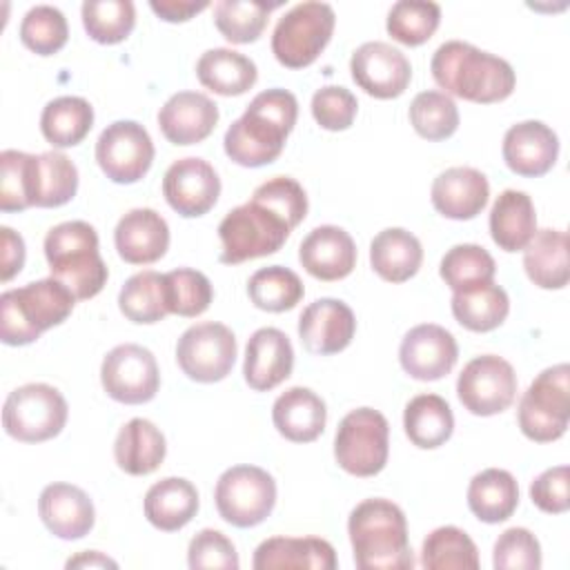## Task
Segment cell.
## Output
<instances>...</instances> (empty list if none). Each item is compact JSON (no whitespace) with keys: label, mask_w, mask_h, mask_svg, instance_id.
Masks as SVG:
<instances>
[{"label":"cell","mask_w":570,"mask_h":570,"mask_svg":"<svg viewBox=\"0 0 570 570\" xmlns=\"http://www.w3.org/2000/svg\"><path fill=\"white\" fill-rule=\"evenodd\" d=\"M78 191V169L62 151L38 154L36 207L67 205Z\"/></svg>","instance_id":"47"},{"label":"cell","mask_w":570,"mask_h":570,"mask_svg":"<svg viewBox=\"0 0 570 570\" xmlns=\"http://www.w3.org/2000/svg\"><path fill=\"white\" fill-rule=\"evenodd\" d=\"M356 332V318L347 303L338 298H318L309 303L298 318V336L307 352L330 356L343 352Z\"/></svg>","instance_id":"19"},{"label":"cell","mask_w":570,"mask_h":570,"mask_svg":"<svg viewBox=\"0 0 570 570\" xmlns=\"http://www.w3.org/2000/svg\"><path fill=\"white\" fill-rule=\"evenodd\" d=\"M278 7L281 2L218 0L214 4V22L225 40L234 45H249L261 38L269 13Z\"/></svg>","instance_id":"43"},{"label":"cell","mask_w":570,"mask_h":570,"mask_svg":"<svg viewBox=\"0 0 570 570\" xmlns=\"http://www.w3.org/2000/svg\"><path fill=\"white\" fill-rule=\"evenodd\" d=\"M69 38V24L60 9L51 4L31 7L20 22L22 45L38 56L58 53Z\"/></svg>","instance_id":"49"},{"label":"cell","mask_w":570,"mask_h":570,"mask_svg":"<svg viewBox=\"0 0 570 570\" xmlns=\"http://www.w3.org/2000/svg\"><path fill=\"white\" fill-rule=\"evenodd\" d=\"M358 111L356 96L338 85H327L316 89L312 96V116L318 127L327 131H343L352 127Z\"/></svg>","instance_id":"52"},{"label":"cell","mask_w":570,"mask_h":570,"mask_svg":"<svg viewBox=\"0 0 570 570\" xmlns=\"http://www.w3.org/2000/svg\"><path fill=\"white\" fill-rule=\"evenodd\" d=\"M456 396L470 414H501L514 403L517 396L514 367L497 354L476 356L461 370L456 379Z\"/></svg>","instance_id":"13"},{"label":"cell","mask_w":570,"mask_h":570,"mask_svg":"<svg viewBox=\"0 0 570 570\" xmlns=\"http://www.w3.org/2000/svg\"><path fill=\"white\" fill-rule=\"evenodd\" d=\"M214 501L223 521L234 528H254L276 505V481L258 465H232L218 476Z\"/></svg>","instance_id":"11"},{"label":"cell","mask_w":570,"mask_h":570,"mask_svg":"<svg viewBox=\"0 0 570 570\" xmlns=\"http://www.w3.org/2000/svg\"><path fill=\"white\" fill-rule=\"evenodd\" d=\"M390 454L387 419L374 407H356L347 412L334 436V459L352 476L379 474Z\"/></svg>","instance_id":"10"},{"label":"cell","mask_w":570,"mask_h":570,"mask_svg":"<svg viewBox=\"0 0 570 570\" xmlns=\"http://www.w3.org/2000/svg\"><path fill=\"white\" fill-rule=\"evenodd\" d=\"M176 361L183 374L196 383L223 381L236 361V336L223 323H196L180 334Z\"/></svg>","instance_id":"12"},{"label":"cell","mask_w":570,"mask_h":570,"mask_svg":"<svg viewBox=\"0 0 570 570\" xmlns=\"http://www.w3.org/2000/svg\"><path fill=\"white\" fill-rule=\"evenodd\" d=\"M503 160L510 171L525 178L548 174L559 156L557 134L541 120L512 125L503 136Z\"/></svg>","instance_id":"20"},{"label":"cell","mask_w":570,"mask_h":570,"mask_svg":"<svg viewBox=\"0 0 570 570\" xmlns=\"http://www.w3.org/2000/svg\"><path fill=\"white\" fill-rule=\"evenodd\" d=\"M298 261L318 281H341L356 267V245L343 227L321 225L301 240Z\"/></svg>","instance_id":"23"},{"label":"cell","mask_w":570,"mask_h":570,"mask_svg":"<svg viewBox=\"0 0 570 570\" xmlns=\"http://www.w3.org/2000/svg\"><path fill=\"white\" fill-rule=\"evenodd\" d=\"M167 281V307L169 314L194 318L200 316L212 298H214V287L209 278L191 267H178L165 274Z\"/></svg>","instance_id":"50"},{"label":"cell","mask_w":570,"mask_h":570,"mask_svg":"<svg viewBox=\"0 0 570 570\" xmlns=\"http://www.w3.org/2000/svg\"><path fill=\"white\" fill-rule=\"evenodd\" d=\"M354 563L361 570H407L414 554L403 510L390 499H365L347 519Z\"/></svg>","instance_id":"4"},{"label":"cell","mask_w":570,"mask_h":570,"mask_svg":"<svg viewBox=\"0 0 570 570\" xmlns=\"http://www.w3.org/2000/svg\"><path fill=\"white\" fill-rule=\"evenodd\" d=\"M38 514L45 528L65 541L82 539L96 523L89 494L71 483H49L38 499Z\"/></svg>","instance_id":"22"},{"label":"cell","mask_w":570,"mask_h":570,"mask_svg":"<svg viewBox=\"0 0 570 570\" xmlns=\"http://www.w3.org/2000/svg\"><path fill=\"white\" fill-rule=\"evenodd\" d=\"M510 312V298L497 283H483L452 294V314L470 332L497 330Z\"/></svg>","instance_id":"38"},{"label":"cell","mask_w":570,"mask_h":570,"mask_svg":"<svg viewBox=\"0 0 570 570\" xmlns=\"http://www.w3.org/2000/svg\"><path fill=\"white\" fill-rule=\"evenodd\" d=\"M163 196L176 214L198 218L216 205L220 196V178L207 160L187 156L171 163L165 171Z\"/></svg>","instance_id":"17"},{"label":"cell","mask_w":570,"mask_h":570,"mask_svg":"<svg viewBox=\"0 0 570 570\" xmlns=\"http://www.w3.org/2000/svg\"><path fill=\"white\" fill-rule=\"evenodd\" d=\"M45 258L51 276L69 287L76 301L94 298L109 278L98 249V234L85 220H65L51 227L45 236Z\"/></svg>","instance_id":"6"},{"label":"cell","mask_w":570,"mask_h":570,"mask_svg":"<svg viewBox=\"0 0 570 570\" xmlns=\"http://www.w3.org/2000/svg\"><path fill=\"white\" fill-rule=\"evenodd\" d=\"M200 85L218 96H240L249 91L258 78L254 60L234 49H207L196 62Z\"/></svg>","instance_id":"35"},{"label":"cell","mask_w":570,"mask_h":570,"mask_svg":"<svg viewBox=\"0 0 570 570\" xmlns=\"http://www.w3.org/2000/svg\"><path fill=\"white\" fill-rule=\"evenodd\" d=\"M298 116L296 96L274 87L254 96L240 118H236L223 138L225 154L240 167H263L274 163Z\"/></svg>","instance_id":"2"},{"label":"cell","mask_w":570,"mask_h":570,"mask_svg":"<svg viewBox=\"0 0 570 570\" xmlns=\"http://www.w3.org/2000/svg\"><path fill=\"white\" fill-rule=\"evenodd\" d=\"M96 163L111 183H138L154 163L149 131L136 120H116L107 125L96 142Z\"/></svg>","instance_id":"15"},{"label":"cell","mask_w":570,"mask_h":570,"mask_svg":"<svg viewBox=\"0 0 570 570\" xmlns=\"http://www.w3.org/2000/svg\"><path fill=\"white\" fill-rule=\"evenodd\" d=\"M410 125L425 140H445L459 129V109L443 91H421L410 102Z\"/></svg>","instance_id":"48"},{"label":"cell","mask_w":570,"mask_h":570,"mask_svg":"<svg viewBox=\"0 0 570 570\" xmlns=\"http://www.w3.org/2000/svg\"><path fill=\"white\" fill-rule=\"evenodd\" d=\"M336 13L327 2H298L274 27L272 53L287 69L309 67L327 47Z\"/></svg>","instance_id":"8"},{"label":"cell","mask_w":570,"mask_h":570,"mask_svg":"<svg viewBox=\"0 0 570 570\" xmlns=\"http://www.w3.org/2000/svg\"><path fill=\"white\" fill-rule=\"evenodd\" d=\"M167 454L163 432L147 419L127 421L114 443V459L118 468L131 476H145L160 468Z\"/></svg>","instance_id":"30"},{"label":"cell","mask_w":570,"mask_h":570,"mask_svg":"<svg viewBox=\"0 0 570 570\" xmlns=\"http://www.w3.org/2000/svg\"><path fill=\"white\" fill-rule=\"evenodd\" d=\"M94 127V107L80 96H60L45 105L40 131L58 149L76 147Z\"/></svg>","instance_id":"37"},{"label":"cell","mask_w":570,"mask_h":570,"mask_svg":"<svg viewBox=\"0 0 570 570\" xmlns=\"http://www.w3.org/2000/svg\"><path fill=\"white\" fill-rule=\"evenodd\" d=\"M36 154L18 149L0 154V209L4 214L36 207Z\"/></svg>","instance_id":"41"},{"label":"cell","mask_w":570,"mask_h":570,"mask_svg":"<svg viewBox=\"0 0 570 570\" xmlns=\"http://www.w3.org/2000/svg\"><path fill=\"white\" fill-rule=\"evenodd\" d=\"M519 505L517 479L501 468H488L472 476L468 485V508L483 523H501Z\"/></svg>","instance_id":"34"},{"label":"cell","mask_w":570,"mask_h":570,"mask_svg":"<svg viewBox=\"0 0 570 570\" xmlns=\"http://www.w3.org/2000/svg\"><path fill=\"white\" fill-rule=\"evenodd\" d=\"M568 465H554L543 470L530 483V499L532 503L548 514H563L570 508L568 494Z\"/></svg>","instance_id":"54"},{"label":"cell","mask_w":570,"mask_h":570,"mask_svg":"<svg viewBox=\"0 0 570 570\" xmlns=\"http://www.w3.org/2000/svg\"><path fill=\"white\" fill-rule=\"evenodd\" d=\"M80 13L87 36L98 45L122 42L136 24V7L131 0H87Z\"/></svg>","instance_id":"45"},{"label":"cell","mask_w":570,"mask_h":570,"mask_svg":"<svg viewBox=\"0 0 570 570\" xmlns=\"http://www.w3.org/2000/svg\"><path fill=\"white\" fill-rule=\"evenodd\" d=\"M421 566L428 570H476L479 550L461 528L441 525L425 537Z\"/></svg>","instance_id":"42"},{"label":"cell","mask_w":570,"mask_h":570,"mask_svg":"<svg viewBox=\"0 0 570 570\" xmlns=\"http://www.w3.org/2000/svg\"><path fill=\"white\" fill-rule=\"evenodd\" d=\"M492 566L497 570H539L541 568L539 539L528 528H508L494 541Z\"/></svg>","instance_id":"51"},{"label":"cell","mask_w":570,"mask_h":570,"mask_svg":"<svg viewBox=\"0 0 570 570\" xmlns=\"http://www.w3.org/2000/svg\"><path fill=\"white\" fill-rule=\"evenodd\" d=\"M151 11L165 22H187L209 7L207 0H151Z\"/></svg>","instance_id":"56"},{"label":"cell","mask_w":570,"mask_h":570,"mask_svg":"<svg viewBox=\"0 0 570 570\" xmlns=\"http://www.w3.org/2000/svg\"><path fill=\"white\" fill-rule=\"evenodd\" d=\"M100 383L107 396L118 403H147L160 387V370L156 356L136 343L116 345L102 358Z\"/></svg>","instance_id":"14"},{"label":"cell","mask_w":570,"mask_h":570,"mask_svg":"<svg viewBox=\"0 0 570 570\" xmlns=\"http://www.w3.org/2000/svg\"><path fill=\"white\" fill-rule=\"evenodd\" d=\"M187 563L191 570L203 568H220V570H236L240 566L238 552L223 532L214 528L200 530L187 548Z\"/></svg>","instance_id":"53"},{"label":"cell","mask_w":570,"mask_h":570,"mask_svg":"<svg viewBox=\"0 0 570 570\" xmlns=\"http://www.w3.org/2000/svg\"><path fill=\"white\" fill-rule=\"evenodd\" d=\"M421 263V240L403 227H387L370 243V265L387 283L410 281L419 272Z\"/></svg>","instance_id":"32"},{"label":"cell","mask_w":570,"mask_h":570,"mask_svg":"<svg viewBox=\"0 0 570 570\" xmlns=\"http://www.w3.org/2000/svg\"><path fill=\"white\" fill-rule=\"evenodd\" d=\"M67 414V401L53 385L27 383L4 399L2 428L16 441L42 443L62 432Z\"/></svg>","instance_id":"9"},{"label":"cell","mask_w":570,"mask_h":570,"mask_svg":"<svg viewBox=\"0 0 570 570\" xmlns=\"http://www.w3.org/2000/svg\"><path fill=\"white\" fill-rule=\"evenodd\" d=\"M247 294L254 307L263 312H287L294 309L303 294V281L298 278L296 272L283 265H269L256 269L249 281H247Z\"/></svg>","instance_id":"40"},{"label":"cell","mask_w":570,"mask_h":570,"mask_svg":"<svg viewBox=\"0 0 570 570\" xmlns=\"http://www.w3.org/2000/svg\"><path fill=\"white\" fill-rule=\"evenodd\" d=\"M434 82L456 98L492 105L505 100L517 85L514 69L508 60L481 51L463 40L443 42L430 62Z\"/></svg>","instance_id":"3"},{"label":"cell","mask_w":570,"mask_h":570,"mask_svg":"<svg viewBox=\"0 0 570 570\" xmlns=\"http://www.w3.org/2000/svg\"><path fill=\"white\" fill-rule=\"evenodd\" d=\"M430 198L441 216L470 220L485 209L490 185L485 174L474 167H450L434 178Z\"/></svg>","instance_id":"26"},{"label":"cell","mask_w":570,"mask_h":570,"mask_svg":"<svg viewBox=\"0 0 570 570\" xmlns=\"http://www.w3.org/2000/svg\"><path fill=\"white\" fill-rule=\"evenodd\" d=\"M142 510L154 528L163 532H176L196 517L198 490L183 476L160 479L147 490Z\"/></svg>","instance_id":"29"},{"label":"cell","mask_w":570,"mask_h":570,"mask_svg":"<svg viewBox=\"0 0 570 570\" xmlns=\"http://www.w3.org/2000/svg\"><path fill=\"white\" fill-rule=\"evenodd\" d=\"M441 22V7L425 0H401L387 11V33L407 47L428 42Z\"/></svg>","instance_id":"46"},{"label":"cell","mask_w":570,"mask_h":570,"mask_svg":"<svg viewBox=\"0 0 570 570\" xmlns=\"http://www.w3.org/2000/svg\"><path fill=\"white\" fill-rule=\"evenodd\" d=\"M218 122V105L200 91H178L158 111V127L171 145H196Z\"/></svg>","instance_id":"25"},{"label":"cell","mask_w":570,"mask_h":570,"mask_svg":"<svg viewBox=\"0 0 570 570\" xmlns=\"http://www.w3.org/2000/svg\"><path fill=\"white\" fill-rule=\"evenodd\" d=\"M0 247H2V267H0V281L7 283L11 281L16 274H20L22 265H24V240L18 232H13L11 227L2 225L0 227Z\"/></svg>","instance_id":"55"},{"label":"cell","mask_w":570,"mask_h":570,"mask_svg":"<svg viewBox=\"0 0 570 570\" xmlns=\"http://www.w3.org/2000/svg\"><path fill=\"white\" fill-rule=\"evenodd\" d=\"M252 566L256 570L276 568H307V570H334L336 554L332 543L318 537H272L256 550Z\"/></svg>","instance_id":"28"},{"label":"cell","mask_w":570,"mask_h":570,"mask_svg":"<svg viewBox=\"0 0 570 570\" xmlns=\"http://www.w3.org/2000/svg\"><path fill=\"white\" fill-rule=\"evenodd\" d=\"M439 274L452 292H461L483 283H492L497 265L485 247L474 243H461L445 252Z\"/></svg>","instance_id":"44"},{"label":"cell","mask_w":570,"mask_h":570,"mask_svg":"<svg viewBox=\"0 0 570 570\" xmlns=\"http://www.w3.org/2000/svg\"><path fill=\"white\" fill-rule=\"evenodd\" d=\"M307 214L305 189L289 176H274L258 185L252 198L218 225L223 265H238L252 258L276 254L292 229Z\"/></svg>","instance_id":"1"},{"label":"cell","mask_w":570,"mask_h":570,"mask_svg":"<svg viewBox=\"0 0 570 570\" xmlns=\"http://www.w3.org/2000/svg\"><path fill=\"white\" fill-rule=\"evenodd\" d=\"M118 307L127 321L138 325L163 321L169 314L165 274L145 269L129 276L118 294Z\"/></svg>","instance_id":"39"},{"label":"cell","mask_w":570,"mask_h":570,"mask_svg":"<svg viewBox=\"0 0 570 570\" xmlns=\"http://www.w3.org/2000/svg\"><path fill=\"white\" fill-rule=\"evenodd\" d=\"M294 367V347L278 327L256 330L245 347L243 376L254 392H269L281 385Z\"/></svg>","instance_id":"21"},{"label":"cell","mask_w":570,"mask_h":570,"mask_svg":"<svg viewBox=\"0 0 570 570\" xmlns=\"http://www.w3.org/2000/svg\"><path fill=\"white\" fill-rule=\"evenodd\" d=\"M407 439L421 450L441 448L454 432V414L448 401L439 394L414 396L403 412Z\"/></svg>","instance_id":"36"},{"label":"cell","mask_w":570,"mask_h":570,"mask_svg":"<svg viewBox=\"0 0 570 570\" xmlns=\"http://www.w3.org/2000/svg\"><path fill=\"white\" fill-rule=\"evenodd\" d=\"M114 243L125 263L151 265L160 261L169 247V225L156 209L136 207L118 220Z\"/></svg>","instance_id":"24"},{"label":"cell","mask_w":570,"mask_h":570,"mask_svg":"<svg viewBox=\"0 0 570 570\" xmlns=\"http://www.w3.org/2000/svg\"><path fill=\"white\" fill-rule=\"evenodd\" d=\"M67 568H118V563L109 557H105L102 552H96V550H87V552H80L76 557H71L67 563Z\"/></svg>","instance_id":"57"},{"label":"cell","mask_w":570,"mask_h":570,"mask_svg":"<svg viewBox=\"0 0 570 570\" xmlns=\"http://www.w3.org/2000/svg\"><path fill=\"white\" fill-rule=\"evenodd\" d=\"M517 421L534 443H550L566 434L570 421V367L559 363L546 367L523 392Z\"/></svg>","instance_id":"7"},{"label":"cell","mask_w":570,"mask_h":570,"mask_svg":"<svg viewBox=\"0 0 570 570\" xmlns=\"http://www.w3.org/2000/svg\"><path fill=\"white\" fill-rule=\"evenodd\" d=\"M537 234L534 203L525 191L505 189L490 209V236L503 252H521Z\"/></svg>","instance_id":"31"},{"label":"cell","mask_w":570,"mask_h":570,"mask_svg":"<svg viewBox=\"0 0 570 570\" xmlns=\"http://www.w3.org/2000/svg\"><path fill=\"white\" fill-rule=\"evenodd\" d=\"M76 296L53 276L7 289L0 296V341L4 345H29L42 332L65 323L73 312Z\"/></svg>","instance_id":"5"},{"label":"cell","mask_w":570,"mask_h":570,"mask_svg":"<svg viewBox=\"0 0 570 570\" xmlns=\"http://www.w3.org/2000/svg\"><path fill=\"white\" fill-rule=\"evenodd\" d=\"M459 358L454 336L434 323L412 327L399 347V361L407 376L416 381H439L448 376Z\"/></svg>","instance_id":"18"},{"label":"cell","mask_w":570,"mask_h":570,"mask_svg":"<svg viewBox=\"0 0 570 570\" xmlns=\"http://www.w3.org/2000/svg\"><path fill=\"white\" fill-rule=\"evenodd\" d=\"M272 421L278 434L287 441L309 443L323 434L327 423V407L316 392L303 385H294L274 401Z\"/></svg>","instance_id":"27"},{"label":"cell","mask_w":570,"mask_h":570,"mask_svg":"<svg viewBox=\"0 0 570 570\" xmlns=\"http://www.w3.org/2000/svg\"><path fill=\"white\" fill-rule=\"evenodd\" d=\"M528 278L541 289H561L568 285V234L563 229H539L523 249Z\"/></svg>","instance_id":"33"},{"label":"cell","mask_w":570,"mask_h":570,"mask_svg":"<svg viewBox=\"0 0 570 570\" xmlns=\"http://www.w3.org/2000/svg\"><path fill=\"white\" fill-rule=\"evenodd\" d=\"M350 71L352 80L379 100L399 98L412 80V65L405 53L381 40L356 47L350 58Z\"/></svg>","instance_id":"16"}]
</instances>
